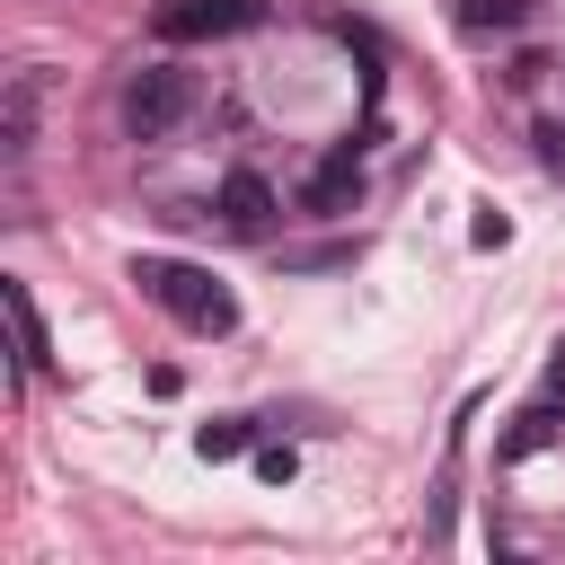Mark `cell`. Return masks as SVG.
<instances>
[{
  "label": "cell",
  "mask_w": 565,
  "mask_h": 565,
  "mask_svg": "<svg viewBox=\"0 0 565 565\" xmlns=\"http://www.w3.org/2000/svg\"><path fill=\"white\" fill-rule=\"evenodd\" d=\"M247 441H256V424H247V415H221V424H203V433H194V450H203V459H238Z\"/></svg>",
  "instance_id": "30bf717a"
},
{
  "label": "cell",
  "mask_w": 565,
  "mask_h": 565,
  "mask_svg": "<svg viewBox=\"0 0 565 565\" xmlns=\"http://www.w3.org/2000/svg\"><path fill=\"white\" fill-rule=\"evenodd\" d=\"M539 168H556V177H565V124H539Z\"/></svg>",
  "instance_id": "7c38bea8"
},
{
  "label": "cell",
  "mask_w": 565,
  "mask_h": 565,
  "mask_svg": "<svg viewBox=\"0 0 565 565\" xmlns=\"http://www.w3.org/2000/svg\"><path fill=\"white\" fill-rule=\"evenodd\" d=\"M530 9L539 0H459V26L468 35H512V26H530Z\"/></svg>",
  "instance_id": "ba28073f"
},
{
  "label": "cell",
  "mask_w": 565,
  "mask_h": 565,
  "mask_svg": "<svg viewBox=\"0 0 565 565\" xmlns=\"http://www.w3.org/2000/svg\"><path fill=\"white\" fill-rule=\"evenodd\" d=\"M256 477H265V486H291V477H300V459L274 441V450H256Z\"/></svg>",
  "instance_id": "8fae6325"
},
{
  "label": "cell",
  "mask_w": 565,
  "mask_h": 565,
  "mask_svg": "<svg viewBox=\"0 0 565 565\" xmlns=\"http://www.w3.org/2000/svg\"><path fill=\"white\" fill-rule=\"evenodd\" d=\"M353 194H362V159H353V150H335V159L309 177V194H300V203H309V212H344Z\"/></svg>",
  "instance_id": "52a82bcc"
},
{
  "label": "cell",
  "mask_w": 565,
  "mask_h": 565,
  "mask_svg": "<svg viewBox=\"0 0 565 565\" xmlns=\"http://www.w3.org/2000/svg\"><path fill=\"white\" fill-rule=\"evenodd\" d=\"M503 238H512V221H503V212L486 203V212H477V247H503Z\"/></svg>",
  "instance_id": "4fadbf2b"
},
{
  "label": "cell",
  "mask_w": 565,
  "mask_h": 565,
  "mask_svg": "<svg viewBox=\"0 0 565 565\" xmlns=\"http://www.w3.org/2000/svg\"><path fill=\"white\" fill-rule=\"evenodd\" d=\"M185 115H194V71L185 62H141L124 79V132L132 141H168Z\"/></svg>",
  "instance_id": "7a4b0ae2"
},
{
  "label": "cell",
  "mask_w": 565,
  "mask_h": 565,
  "mask_svg": "<svg viewBox=\"0 0 565 565\" xmlns=\"http://www.w3.org/2000/svg\"><path fill=\"white\" fill-rule=\"evenodd\" d=\"M256 18H265V0H168L159 9V35L168 44H194V35H238Z\"/></svg>",
  "instance_id": "3957f363"
},
{
  "label": "cell",
  "mask_w": 565,
  "mask_h": 565,
  "mask_svg": "<svg viewBox=\"0 0 565 565\" xmlns=\"http://www.w3.org/2000/svg\"><path fill=\"white\" fill-rule=\"evenodd\" d=\"M212 212H221L230 230H265V221H274V185H265L256 168H230L221 194H212Z\"/></svg>",
  "instance_id": "277c9868"
},
{
  "label": "cell",
  "mask_w": 565,
  "mask_h": 565,
  "mask_svg": "<svg viewBox=\"0 0 565 565\" xmlns=\"http://www.w3.org/2000/svg\"><path fill=\"white\" fill-rule=\"evenodd\" d=\"M35 115H44V71H18V79H9V124H0V132H9V159L35 150Z\"/></svg>",
  "instance_id": "8992f818"
},
{
  "label": "cell",
  "mask_w": 565,
  "mask_h": 565,
  "mask_svg": "<svg viewBox=\"0 0 565 565\" xmlns=\"http://www.w3.org/2000/svg\"><path fill=\"white\" fill-rule=\"evenodd\" d=\"M0 309H9V335H18V380H35L53 362V335H44L35 300H26V282H0Z\"/></svg>",
  "instance_id": "5b68a950"
},
{
  "label": "cell",
  "mask_w": 565,
  "mask_h": 565,
  "mask_svg": "<svg viewBox=\"0 0 565 565\" xmlns=\"http://www.w3.org/2000/svg\"><path fill=\"white\" fill-rule=\"evenodd\" d=\"M132 282H141V300H159L177 327H194V335H230L238 327V300L203 274V265H185V256H132Z\"/></svg>",
  "instance_id": "6da1fadb"
},
{
  "label": "cell",
  "mask_w": 565,
  "mask_h": 565,
  "mask_svg": "<svg viewBox=\"0 0 565 565\" xmlns=\"http://www.w3.org/2000/svg\"><path fill=\"white\" fill-rule=\"evenodd\" d=\"M556 441V406H530L512 433H503V459H530V450H547Z\"/></svg>",
  "instance_id": "9c48e42d"
}]
</instances>
